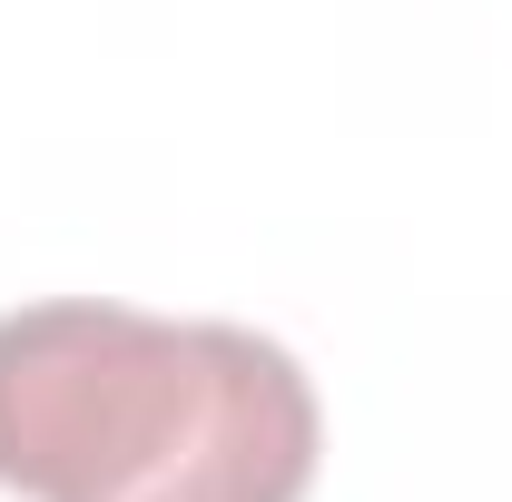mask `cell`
I'll use <instances>...</instances> for the list:
<instances>
[{"label": "cell", "instance_id": "obj_1", "mask_svg": "<svg viewBox=\"0 0 512 502\" xmlns=\"http://www.w3.org/2000/svg\"><path fill=\"white\" fill-rule=\"evenodd\" d=\"M306 365L217 315L50 296L0 315V483L30 502H306Z\"/></svg>", "mask_w": 512, "mask_h": 502}]
</instances>
